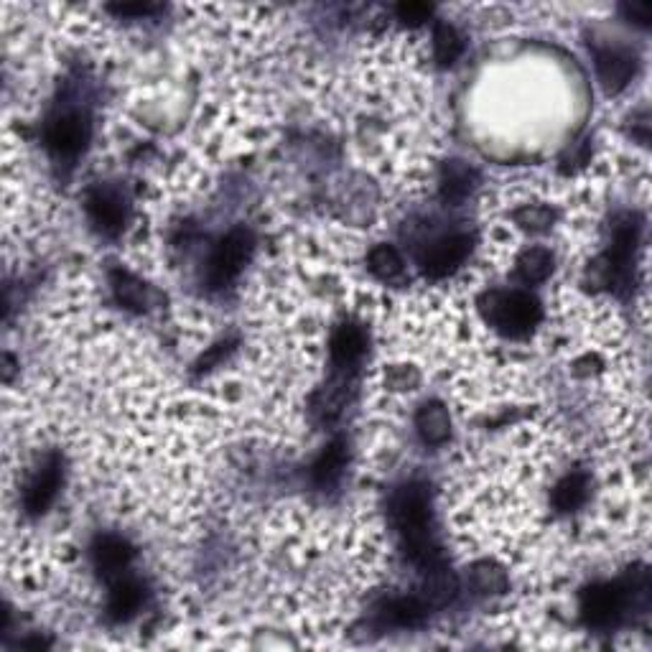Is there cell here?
Masks as SVG:
<instances>
[{
	"label": "cell",
	"mask_w": 652,
	"mask_h": 652,
	"mask_svg": "<svg viewBox=\"0 0 652 652\" xmlns=\"http://www.w3.org/2000/svg\"><path fill=\"white\" fill-rule=\"evenodd\" d=\"M484 316L495 329L510 337H525L538 326L543 309L538 298L525 291H507V293H489L484 298Z\"/></svg>",
	"instance_id": "3957f363"
},
{
	"label": "cell",
	"mask_w": 652,
	"mask_h": 652,
	"mask_svg": "<svg viewBox=\"0 0 652 652\" xmlns=\"http://www.w3.org/2000/svg\"><path fill=\"white\" fill-rule=\"evenodd\" d=\"M622 13L630 21L647 26V21H650V3H627V6H622Z\"/></svg>",
	"instance_id": "484cf974"
},
{
	"label": "cell",
	"mask_w": 652,
	"mask_h": 652,
	"mask_svg": "<svg viewBox=\"0 0 652 652\" xmlns=\"http://www.w3.org/2000/svg\"><path fill=\"white\" fill-rule=\"evenodd\" d=\"M365 352H367V334L362 326L347 321V324H342L337 332H334L332 360L337 367H342V370L355 367L357 362L365 357Z\"/></svg>",
	"instance_id": "7c38bea8"
},
{
	"label": "cell",
	"mask_w": 652,
	"mask_h": 652,
	"mask_svg": "<svg viewBox=\"0 0 652 652\" xmlns=\"http://www.w3.org/2000/svg\"><path fill=\"white\" fill-rule=\"evenodd\" d=\"M64 479V464L62 456L51 454L49 459L41 461V467L36 469L34 477L26 484V492H23V507L29 515H41V512L49 510V505L57 497L59 487H62Z\"/></svg>",
	"instance_id": "ba28073f"
},
{
	"label": "cell",
	"mask_w": 652,
	"mask_h": 652,
	"mask_svg": "<svg viewBox=\"0 0 652 652\" xmlns=\"http://www.w3.org/2000/svg\"><path fill=\"white\" fill-rule=\"evenodd\" d=\"M472 253V237L469 235H449L431 242L426 253L421 255V268L428 278H446L454 273Z\"/></svg>",
	"instance_id": "9c48e42d"
},
{
	"label": "cell",
	"mask_w": 652,
	"mask_h": 652,
	"mask_svg": "<svg viewBox=\"0 0 652 652\" xmlns=\"http://www.w3.org/2000/svg\"><path fill=\"white\" fill-rule=\"evenodd\" d=\"M464 51V39H461L459 31L451 26V23H436L433 26V54H436V62L439 64H454L456 59L461 57Z\"/></svg>",
	"instance_id": "44dd1931"
},
{
	"label": "cell",
	"mask_w": 652,
	"mask_h": 652,
	"mask_svg": "<svg viewBox=\"0 0 652 652\" xmlns=\"http://www.w3.org/2000/svg\"><path fill=\"white\" fill-rule=\"evenodd\" d=\"M586 497H589V479L581 472L563 477L561 482H558V487L553 489V505L563 512H571L576 510V507H581L586 502Z\"/></svg>",
	"instance_id": "ac0fdd59"
},
{
	"label": "cell",
	"mask_w": 652,
	"mask_h": 652,
	"mask_svg": "<svg viewBox=\"0 0 652 652\" xmlns=\"http://www.w3.org/2000/svg\"><path fill=\"white\" fill-rule=\"evenodd\" d=\"M393 520L403 548L423 571L444 566V553L431 530V497L423 484H405L393 497Z\"/></svg>",
	"instance_id": "6da1fadb"
},
{
	"label": "cell",
	"mask_w": 652,
	"mask_h": 652,
	"mask_svg": "<svg viewBox=\"0 0 652 652\" xmlns=\"http://www.w3.org/2000/svg\"><path fill=\"white\" fill-rule=\"evenodd\" d=\"M367 263H370L372 276H377L380 281L385 283L403 281L405 276L403 258H400L398 250L390 248V245H377V248L370 253V258H367Z\"/></svg>",
	"instance_id": "ffe728a7"
},
{
	"label": "cell",
	"mask_w": 652,
	"mask_h": 652,
	"mask_svg": "<svg viewBox=\"0 0 652 652\" xmlns=\"http://www.w3.org/2000/svg\"><path fill=\"white\" fill-rule=\"evenodd\" d=\"M344 467H347V444L342 439H334L314 461L311 477L319 487H334L342 479Z\"/></svg>",
	"instance_id": "2e32d148"
},
{
	"label": "cell",
	"mask_w": 652,
	"mask_h": 652,
	"mask_svg": "<svg viewBox=\"0 0 652 652\" xmlns=\"http://www.w3.org/2000/svg\"><path fill=\"white\" fill-rule=\"evenodd\" d=\"M110 11L118 13V16H151V13L158 11V6H151V3H123V6H110Z\"/></svg>",
	"instance_id": "d4e9b609"
},
{
	"label": "cell",
	"mask_w": 652,
	"mask_h": 652,
	"mask_svg": "<svg viewBox=\"0 0 652 652\" xmlns=\"http://www.w3.org/2000/svg\"><path fill=\"white\" fill-rule=\"evenodd\" d=\"M553 270V255L546 248H530L518 258V278L528 286L543 283Z\"/></svg>",
	"instance_id": "d6986e66"
},
{
	"label": "cell",
	"mask_w": 652,
	"mask_h": 652,
	"mask_svg": "<svg viewBox=\"0 0 652 652\" xmlns=\"http://www.w3.org/2000/svg\"><path fill=\"white\" fill-rule=\"evenodd\" d=\"M110 584H113V589H110V599H107V612L118 622L130 619L141 609L143 599H146V589H143L141 581L125 574L113 579Z\"/></svg>",
	"instance_id": "8fae6325"
},
{
	"label": "cell",
	"mask_w": 652,
	"mask_h": 652,
	"mask_svg": "<svg viewBox=\"0 0 652 652\" xmlns=\"http://www.w3.org/2000/svg\"><path fill=\"white\" fill-rule=\"evenodd\" d=\"M87 214L97 232L115 237L125 230V222H128V199L115 186L100 184L87 194Z\"/></svg>",
	"instance_id": "8992f818"
},
{
	"label": "cell",
	"mask_w": 652,
	"mask_h": 652,
	"mask_svg": "<svg viewBox=\"0 0 652 652\" xmlns=\"http://www.w3.org/2000/svg\"><path fill=\"white\" fill-rule=\"evenodd\" d=\"M477 186V171L464 161H449L441 169V199L449 204H461Z\"/></svg>",
	"instance_id": "4fadbf2b"
},
{
	"label": "cell",
	"mask_w": 652,
	"mask_h": 652,
	"mask_svg": "<svg viewBox=\"0 0 652 652\" xmlns=\"http://www.w3.org/2000/svg\"><path fill=\"white\" fill-rule=\"evenodd\" d=\"M395 13H398V21L408 23V26H418V23L431 18L433 8L426 6V3H403V6L395 8Z\"/></svg>",
	"instance_id": "cb8c5ba5"
},
{
	"label": "cell",
	"mask_w": 652,
	"mask_h": 652,
	"mask_svg": "<svg viewBox=\"0 0 652 652\" xmlns=\"http://www.w3.org/2000/svg\"><path fill=\"white\" fill-rule=\"evenodd\" d=\"M594 64L596 74L602 79L604 90L617 95L630 85L637 72V59L630 49L614 44H594Z\"/></svg>",
	"instance_id": "52a82bcc"
},
{
	"label": "cell",
	"mask_w": 652,
	"mask_h": 652,
	"mask_svg": "<svg viewBox=\"0 0 652 652\" xmlns=\"http://www.w3.org/2000/svg\"><path fill=\"white\" fill-rule=\"evenodd\" d=\"M113 293L125 309L143 311L148 306V286L128 270H115L113 273Z\"/></svg>",
	"instance_id": "e0dca14e"
},
{
	"label": "cell",
	"mask_w": 652,
	"mask_h": 652,
	"mask_svg": "<svg viewBox=\"0 0 652 652\" xmlns=\"http://www.w3.org/2000/svg\"><path fill=\"white\" fill-rule=\"evenodd\" d=\"M428 614H431V607H428L421 594H416L390 599L383 607V612H380V617L388 624H393V627H418V624L426 622Z\"/></svg>",
	"instance_id": "5bb4252c"
},
{
	"label": "cell",
	"mask_w": 652,
	"mask_h": 652,
	"mask_svg": "<svg viewBox=\"0 0 652 652\" xmlns=\"http://www.w3.org/2000/svg\"><path fill=\"white\" fill-rule=\"evenodd\" d=\"M255 248L253 232L248 227H235V230L227 232L220 242H217V248L212 250V258H209L207 265V281L209 286L222 288L230 286L237 276L242 273L245 263L250 260Z\"/></svg>",
	"instance_id": "277c9868"
},
{
	"label": "cell",
	"mask_w": 652,
	"mask_h": 652,
	"mask_svg": "<svg viewBox=\"0 0 652 652\" xmlns=\"http://www.w3.org/2000/svg\"><path fill=\"white\" fill-rule=\"evenodd\" d=\"M647 596H650V574L645 568H635L619 581L591 584L581 594V617L586 627L609 630L617 627L630 614V609H645Z\"/></svg>",
	"instance_id": "7a4b0ae2"
},
{
	"label": "cell",
	"mask_w": 652,
	"mask_h": 652,
	"mask_svg": "<svg viewBox=\"0 0 652 652\" xmlns=\"http://www.w3.org/2000/svg\"><path fill=\"white\" fill-rule=\"evenodd\" d=\"M512 217H515V222H518L520 227L535 232L546 230V227H551L553 222V212L548 207H523L512 214Z\"/></svg>",
	"instance_id": "603a6c76"
},
{
	"label": "cell",
	"mask_w": 652,
	"mask_h": 652,
	"mask_svg": "<svg viewBox=\"0 0 652 652\" xmlns=\"http://www.w3.org/2000/svg\"><path fill=\"white\" fill-rule=\"evenodd\" d=\"M472 579H474V586H477L482 594H497V591H502L507 586L505 574H502L500 568L489 566V563H479V566H474Z\"/></svg>",
	"instance_id": "7402d4cb"
},
{
	"label": "cell",
	"mask_w": 652,
	"mask_h": 652,
	"mask_svg": "<svg viewBox=\"0 0 652 652\" xmlns=\"http://www.w3.org/2000/svg\"><path fill=\"white\" fill-rule=\"evenodd\" d=\"M90 118L79 110H64L46 123V148L57 158L72 161L90 143Z\"/></svg>",
	"instance_id": "5b68a950"
},
{
	"label": "cell",
	"mask_w": 652,
	"mask_h": 652,
	"mask_svg": "<svg viewBox=\"0 0 652 652\" xmlns=\"http://www.w3.org/2000/svg\"><path fill=\"white\" fill-rule=\"evenodd\" d=\"M416 428L421 433L423 444L441 446L449 441L451 436V418L441 403H426L421 405V411L416 416Z\"/></svg>",
	"instance_id": "9a60e30c"
},
{
	"label": "cell",
	"mask_w": 652,
	"mask_h": 652,
	"mask_svg": "<svg viewBox=\"0 0 652 652\" xmlns=\"http://www.w3.org/2000/svg\"><path fill=\"white\" fill-rule=\"evenodd\" d=\"M135 551L128 540L120 538V535H102V538L95 540L92 546V558H95V566L107 581L118 579V576L125 574V568L133 561Z\"/></svg>",
	"instance_id": "30bf717a"
}]
</instances>
